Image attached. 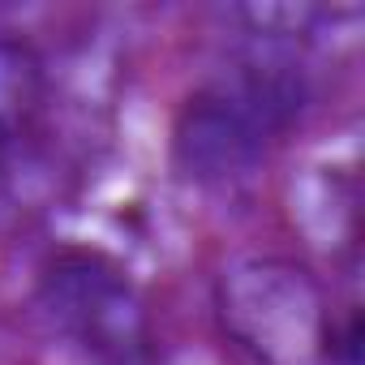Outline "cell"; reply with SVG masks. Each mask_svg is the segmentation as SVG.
I'll use <instances>...</instances> for the list:
<instances>
[{"instance_id": "2", "label": "cell", "mask_w": 365, "mask_h": 365, "mask_svg": "<svg viewBox=\"0 0 365 365\" xmlns=\"http://www.w3.org/2000/svg\"><path fill=\"white\" fill-rule=\"evenodd\" d=\"M43 305L56 327L73 335L103 365H138L150 344L146 305L116 262L69 250L43 271Z\"/></svg>"}, {"instance_id": "3", "label": "cell", "mask_w": 365, "mask_h": 365, "mask_svg": "<svg viewBox=\"0 0 365 365\" xmlns=\"http://www.w3.org/2000/svg\"><path fill=\"white\" fill-rule=\"evenodd\" d=\"M43 108V61L22 39H0V168L31 138Z\"/></svg>"}, {"instance_id": "1", "label": "cell", "mask_w": 365, "mask_h": 365, "mask_svg": "<svg viewBox=\"0 0 365 365\" xmlns=\"http://www.w3.org/2000/svg\"><path fill=\"white\" fill-rule=\"evenodd\" d=\"M305 108V78L284 56H250L207 82L176 120V159L194 176H241Z\"/></svg>"}]
</instances>
